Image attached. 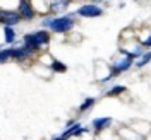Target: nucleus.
I'll list each match as a JSON object with an SVG mask.
<instances>
[{
  "mask_svg": "<svg viewBox=\"0 0 151 140\" xmlns=\"http://www.w3.org/2000/svg\"><path fill=\"white\" fill-rule=\"evenodd\" d=\"M94 104H96V97H84V101L81 103V106H79L77 113H79V114H84L86 111H89V109L93 108Z\"/></svg>",
  "mask_w": 151,
  "mask_h": 140,
  "instance_id": "9b49d317",
  "label": "nucleus"
},
{
  "mask_svg": "<svg viewBox=\"0 0 151 140\" xmlns=\"http://www.w3.org/2000/svg\"><path fill=\"white\" fill-rule=\"evenodd\" d=\"M21 21L22 19H21V16L17 14L16 9H2L0 7V24L2 26H12V28H16Z\"/></svg>",
  "mask_w": 151,
  "mask_h": 140,
  "instance_id": "423d86ee",
  "label": "nucleus"
},
{
  "mask_svg": "<svg viewBox=\"0 0 151 140\" xmlns=\"http://www.w3.org/2000/svg\"><path fill=\"white\" fill-rule=\"evenodd\" d=\"M124 92H127V87L125 85H113L110 91H106V97H119Z\"/></svg>",
  "mask_w": 151,
  "mask_h": 140,
  "instance_id": "4468645a",
  "label": "nucleus"
},
{
  "mask_svg": "<svg viewBox=\"0 0 151 140\" xmlns=\"http://www.w3.org/2000/svg\"><path fill=\"white\" fill-rule=\"evenodd\" d=\"M76 28V16L74 14H64V16H52L47 29L53 34H67L72 33Z\"/></svg>",
  "mask_w": 151,
  "mask_h": 140,
  "instance_id": "f03ea898",
  "label": "nucleus"
},
{
  "mask_svg": "<svg viewBox=\"0 0 151 140\" xmlns=\"http://www.w3.org/2000/svg\"><path fill=\"white\" fill-rule=\"evenodd\" d=\"M50 41H52L50 33H48L47 29H40V31H35V33H26L22 36V43L21 45H24L26 48H29L36 55L41 50H45V48L50 46Z\"/></svg>",
  "mask_w": 151,
  "mask_h": 140,
  "instance_id": "f257e3e1",
  "label": "nucleus"
},
{
  "mask_svg": "<svg viewBox=\"0 0 151 140\" xmlns=\"http://www.w3.org/2000/svg\"><path fill=\"white\" fill-rule=\"evenodd\" d=\"M50 70H52V72H58V74H64V72H67V65L62 63L60 60H52Z\"/></svg>",
  "mask_w": 151,
  "mask_h": 140,
  "instance_id": "2eb2a0df",
  "label": "nucleus"
},
{
  "mask_svg": "<svg viewBox=\"0 0 151 140\" xmlns=\"http://www.w3.org/2000/svg\"><path fill=\"white\" fill-rule=\"evenodd\" d=\"M113 120L110 116H103V118H94L93 122H91V130H94L96 133H101V131L108 130L110 126H112Z\"/></svg>",
  "mask_w": 151,
  "mask_h": 140,
  "instance_id": "1a4fd4ad",
  "label": "nucleus"
},
{
  "mask_svg": "<svg viewBox=\"0 0 151 140\" xmlns=\"http://www.w3.org/2000/svg\"><path fill=\"white\" fill-rule=\"evenodd\" d=\"M105 14L103 7H100L98 4H83L76 9L74 16H79L83 19H94V17H101Z\"/></svg>",
  "mask_w": 151,
  "mask_h": 140,
  "instance_id": "20e7f679",
  "label": "nucleus"
},
{
  "mask_svg": "<svg viewBox=\"0 0 151 140\" xmlns=\"http://www.w3.org/2000/svg\"><path fill=\"white\" fill-rule=\"evenodd\" d=\"M132 63H134V58H132L131 55H127L125 51L119 50L117 56L113 58V62L110 63V72H112V77H117V75L127 72V70L132 67Z\"/></svg>",
  "mask_w": 151,
  "mask_h": 140,
  "instance_id": "7ed1b4c3",
  "label": "nucleus"
},
{
  "mask_svg": "<svg viewBox=\"0 0 151 140\" xmlns=\"http://www.w3.org/2000/svg\"><path fill=\"white\" fill-rule=\"evenodd\" d=\"M2 33H4V43H5L7 46L14 45V41H16V38H17V31L12 28V26H4Z\"/></svg>",
  "mask_w": 151,
  "mask_h": 140,
  "instance_id": "9d476101",
  "label": "nucleus"
},
{
  "mask_svg": "<svg viewBox=\"0 0 151 140\" xmlns=\"http://www.w3.org/2000/svg\"><path fill=\"white\" fill-rule=\"evenodd\" d=\"M17 14L21 16L22 21H26V22H31V21H35L36 19V10L33 7V4L29 2V0H19L17 2Z\"/></svg>",
  "mask_w": 151,
  "mask_h": 140,
  "instance_id": "39448f33",
  "label": "nucleus"
},
{
  "mask_svg": "<svg viewBox=\"0 0 151 140\" xmlns=\"http://www.w3.org/2000/svg\"><path fill=\"white\" fill-rule=\"evenodd\" d=\"M52 140H64V139H62V137L58 135V137H53V139H52Z\"/></svg>",
  "mask_w": 151,
  "mask_h": 140,
  "instance_id": "dca6fc26",
  "label": "nucleus"
},
{
  "mask_svg": "<svg viewBox=\"0 0 151 140\" xmlns=\"http://www.w3.org/2000/svg\"><path fill=\"white\" fill-rule=\"evenodd\" d=\"M47 4H48V12L50 14L60 16V14H64L70 7L72 0H47Z\"/></svg>",
  "mask_w": 151,
  "mask_h": 140,
  "instance_id": "6e6552de",
  "label": "nucleus"
},
{
  "mask_svg": "<svg viewBox=\"0 0 151 140\" xmlns=\"http://www.w3.org/2000/svg\"><path fill=\"white\" fill-rule=\"evenodd\" d=\"M35 53L26 48L24 45H19V46H12V60H16L17 63H26V62H31L33 60Z\"/></svg>",
  "mask_w": 151,
  "mask_h": 140,
  "instance_id": "0eeeda50",
  "label": "nucleus"
},
{
  "mask_svg": "<svg viewBox=\"0 0 151 140\" xmlns=\"http://www.w3.org/2000/svg\"><path fill=\"white\" fill-rule=\"evenodd\" d=\"M150 60H151V53L150 51H144L141 56H137V58L134 60L132 65H136V68H142V67H146L150 63Z\"/></svg>",
  "mask_w": 151,
  "mask_h": 140,
  "instance_id": "f8f14e48",
  "label": "nucleus"
},
{
  "mask_svg": "<svg viewBox=\"0 0 151 140\" xmlns=\"http://www.w3.org/2000/svg\"><path fill=\"white\" fill-rule=\"evenodd\" d=\"M10 60H12V46L0 48V65L2 63H7Z\"/></svg>",
  "mask_w": 151,
  "mask_h": 140,
  "instance_id": "ddd939ff",
  "label": "nucleus"
}]
</instances>
